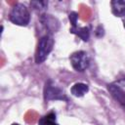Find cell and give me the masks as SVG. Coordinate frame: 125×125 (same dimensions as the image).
I'll use <instances>...</instances> for the list:
<instances>
[{
	"label": "cell",
	"mask_w": 125,
	"mask_h": 125,
	"mask_svg": "<svg viewBox=\"0 0 125 125\" xmlns=\"http://www.w3.org/2000/svg\"><path fill=\"white\" fill-rule=\"evenodd\" d=\"M9 18L13 23L24 26V25H27V23L29 22L30 15L27 8L23 4L18 3L12 8Z\"/></svg>",
	"instance_id": "1"
},
{
	"label": "cell",
	"mask_w": 125,
	"mask_h": 125,
	"mask_svg": "<svg viewBox=\"0 0 125 125\" xmlns=\"http://www.w3.org/2000/svg\"><path fill=\"white\" fill-rule=\"evenodd\" d=\"M54 47V39L52 36L50 35H45L43 36L38 43V47H37V51L35 54V62L36 63H41L43 62L48 55L51 53V51L53 50Z\"/></svg>",
	"instance_id": "2"
},
{
	"label": "cell",
	"mask_w": 125,
	"mask_h": 125,
	"mask_svg": "<svg viewBox=\"0 0 125 125\" xmlns=\"http://www.w3.org/2000/svg\"><path fill=\"white\" fill-rule=\"evenodd\" d=\"M70 62L72 67L77 71H84L90 64V60L87 53L83 51H77L71 54Z\"/></svg>",
	"instance_id": "3"
},
{
	"label": "cell",
	"mask_w": 125,
	"mask_h": 125,
	"mask_svg": "<svg viewBox=\"0 0 125 125\" xmlns=\"http://www.w3.org/2000/svg\"><path fill=\"white\" fill-rule=\"evenodd\" d=\"M44 97L46 101L51 100H66V97L64 96L63 92L59 89L58 87L54 86L51 81L46 83L45 90H44Z\"/></svg>",
	"instance_id": "4"
},
{
	"label": "cell",
	"mask_w": 125,
	"mask_h": 125,
	"mask_svg": "<svg viewBox=\"0 0 125 125\" xmlns=\"http://www.w3.org/2000/svg\"><path fill=\"white\" fill-rule=\"evenodd\" d=\"M107 89L111 96L125 108V92L117 85L114 84H109L107 86Z\"/></svg>",
	"instance_id": "5"
},
{
	"label": "cell",
	"mask_w": 125,
	"mask_h": 125,
	"mask_svg": "<svg viewBox=\"0 0 125 125\" xmlns=\"http://www.w3.org/2000/svg\"><path fill=\"white\" fill-rule=\"evenodd\" d=\"M110 4L113 15L125 18V0H113Z\"/></svg>",
	"instance_id": "6"
},
{
	"label": "cell",
	"mask_w": 125,
	"mask_h": 125,
	"mask_svg": "<svg viewBox=\"0 0 125 125\" xmlns=\"http://www.w3.org/2000/svg\"><path fill=\"white\" fill-rule=\"evenodd\" d=\"M89 90V87L87 84H84V83H75L71 89H70V92L73 96L75 97H82L84 96Z\"/></svg>",
	"instance_id": "7"
},
{
	"label": "cell",
	"mask_w": 125,
	"mask_h": 125,
	"mask_svg": "<svg viewBox=\"0 0 125 125\" xmlns=\"http://www.w3.org/2000/svg\"><path fill=\"white\" fill-rule=\"evenodd\" d=\"M70 32L78 35L82 40L84 41H88L89 36H90V32H89V28L88 27H72L70 29Z\"/></svg>",
	"instance_id": "8"
},
{
	"label": "cell",
	"mask_w": 125,
	"mask_h": 125,
	"mask_svg": "<svg viewBox=\"0 0 125 125\" xmlns=\"http://www.w3.org/2000/svg\"><path fill=\"white\" fill-rule=\"evenodd\" d=\"M55 124H56V114L53 112L44 115L38 121V125H55Z\"/></svg>",
	"instance_id": "9"
},
{
	"label": "cell",
	"mask_w": 125,
	"mask_h": 125,
	"mask_svg": "<svg viewBox=\"0 0 125 125\" xmlns=\"http://www.w3.org/2000/svg\"><path fill=\"white\" fill-rule=\"evenodd\" d=\"M77 18H78V15H77L76 13L72 12V13H70V14H69V21H71V23H72V27L77 26V25H76Z\"/></svg>",
	"instance_id": "10"
},
{
	"label": "cell",
	"mask_w": 125,
	"mask_h": 125,
	"mask_svg": "<svg viewBox=\"0 0 125 125\" xmlns=\"http://www.w3.org/2000/svg\"><path fill=\"white\" fill-rule=\"evenodd\" d=\"M123 25H124V27H125V18H123Z\"/></svg>",
	"instance_id": "11"
},
{
	"label": "cell",
	"mask_w": 125,
	"mask_h": 125,
	"mask_svg": "<svg viewBox=\"0 0 125 125\" xmlns=\"http://www.w3.org/2000/svg\"><path fill=\"white\" fill-rule=\"evenodd\" d=\"M12 125H19V124H17V123H14V124H12Z\"/></svg>",
	"instance_id": "12"
},
{
	"label": "cell",
	"mask_w": 125,
	"mask_h": 125,
	"mask_svg": "<svg viewBox=\"0 0 125 125\" xmlns=\"http://www.w3.org/2000/svg\"><path fill=\"white\" fill-rule=\"evenodd\" d=\"M55 125H58V124H55Z\"/></svg>",
	"instance_id": "13"
}]
</instances>
